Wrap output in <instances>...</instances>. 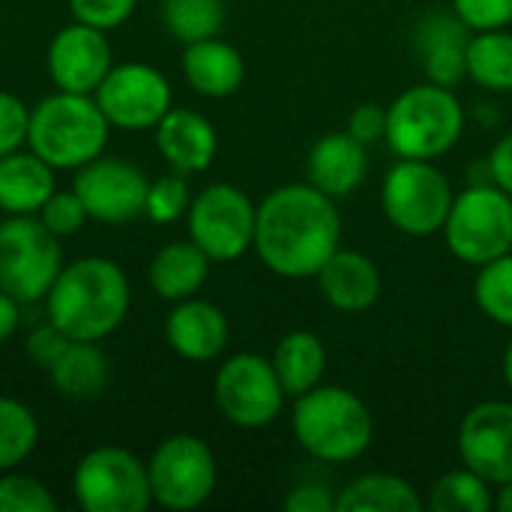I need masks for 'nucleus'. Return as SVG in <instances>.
Listing matches in <instances>:
<instances>
[{
	"label": "nucleus",
	"instance_id": "35",
	"mask_svg": "<svg viewBox=\"0 0 512 512\" xmlns=\"http://www.w3.org/2000/svg\"><path fill=\"white\" fill-rule=\"evenodd\" d=\"M39 222L54 234V237H75L84 225H87V207L78 198L75 189H54V195L42 204V210L36 213Z\"/></svg>",
	"mask_w": 512,
	"mask_h": 512
},
{
	"label": "nucleus",
	"instance_id": "14",
	"mask_svg": "<svg viewBox=\"0 0 512 512\" xmlns=\"http://www.w3.org/2000/svg\"><path fill=\"white\" fill-rule=\"evenodd\" d=\"M147 174L114 156H96L75 171L72 189L87 207V216L102 225H126L144 216L147 204Z\"/></svg>",
	"mask_w": 512,
	"mask_h": 512
},
{
	"label": "nucleus",
	"instance_id": "44",
	"mask_svg": "<svg viewBox=\"0 0 512 512\" xmlns=\"http://www.w3.org/2000/svg\"><path fill=\"white\" fill-rule=\"evenodd\" d=\"M495 507L501 512H512V480L498 486V495H495Z\"/></svg>",
	"mask_w": 512,
	"mask_h": 512
},
{
	"label": "nucleus",
	"instance_id": "26",
	"mask_svg": "<svg viewBox=\"0 0 512 512\" xmlns=\"http://www.w3.org/2000/svg\"><path fill=\"white\" fill-rule=\"evenodd\" d=\"M417 489L396 474H366L336 495V512H420Z\"/></svg>",
	"mask_w": 512,
	"mask_h": 512
},
{
	"label": "nucleus",
	"instance_id": "7",
	"mask_svg": "<svg viewBox=\"0 0 512 512\" xmlns=\"http://www.w3.org/2000/svg\"><path fill=\"white\" fill-rule=\"evenodd\" d=\"M453 186L429 159H399L381 186L387 222L408 237H432L444 231L453 207Z\"/></svg>",
	"mask_w": 512,
	"mask_h": 512
},
{
	"label": "nucleus",
	"instance_id": "28",
	"mask_svg": "<svg viewBox=\"0 0 512 512\" xmlns=\"http://www.w3.org/2000/svg\"><path fill=\"white\" fill-rule=\"evenodd\" d=\"M468 78L492 93L512 90V33L480 30L468 39Z\"/></svg>",
	"mask_w": 512,
	"mask_h": 512
},
{
	"label": "nucleus",
	"instance_id": "5",
	"mask_svg": "<svg viewBox=\"0 0 512 512\" xmlns=\"http://www.w3.org/2000/svg\"><path fill=\"white\" fill-rule=\"evenodd\" d=\"M465 132V108L453 87L414 84L387 108V144L399 159H441Z\"/></svg>",
	"mask_w": 512,
	"mask_h": 512
},
{
	"label": "nucleus",
	"instance_id": "38",
	"mask_svg": "<svg viewBox=\"0 0 512 512\" xmlns=\"http://www.w3.org/2000/svg\"><path fill=\"white\" fill-rule=\"evenodd\" d=\"M453 12L474 30H501L512 24V0H453Z\"/></svg>",
	"mask_w": 512,
	"mask_h": 512
},
{
	"label": "nucleus",
	"instance_id": "1",
	"mask_svg": "<svg viewBox=\"0 0 512 512\" xmlns=\"http://www.w3.org/2000/svg\"><path fill=\"white\" fill-rule=\"evenodd\" d=\"M342 246V216L336 198L312 183H288L258 204L252 249L264 267L282 279H315Z\"/></svg>",
	"mask_w": 512,
	"mask_h": 512
},
{
	"label": "nucleus",
	"instance_id": "8",
	"mask_svg": "<svg viewBox=\"0 0 512 512\" xmlns=\"http://www.w3.org/2000/svg\"><path fill=\"white\" fill-rule=\"evenodd\" d=\"M63 264L60 237L39 216H6L0 222V291L21 306L45 300Z\"/></svg>",
	"mask_w": 512,
	"mask_h": 512
},
{
	"label": "nucleus",
	"instance_id": "12",
	"mask_svg": "<svg viewBox=\"0 0 512 512\" xmlns=\"http://www.w3.org/2000/svg\"><path fill=\"white\" fill-rule=\"evenodd\" d=\"M213 399L228 423L240 429H264L282 414L288 393L273 360L243 351L219 366L213 378Z\"/></svg>",
	"mask_w": 512,
	"mask_h": 512
},
{
	"label": "nucleus",
	"instance_id": "36",
	"mask_svg": "<svg viewBox=\"0 0 512 512\" xmlns=\"http://www.w3.org/2000/svg\"><path fill=\"white\" fill-rule=\"evenodd\" d=\"M138 0H69L72 21L99 27V30H117L126 24L135 12Z\"/></svg>",
	"mask_w": 512,
	"mask_h": 512
},
{
	"label": "nucleus",
	"instance_id": "19",
	"mask_svg": "<svg viewBox=\"0 0 512 512\" xmlns=\"http://www.w3.org/2000/svg\"><path fill=\"white\" fill-rule=\"evenodd\" d=\"M315 279L321 297L339 312H366L381 297V270L369 255L357 249L339 246Z\"/></svg>",
	"mask_w": 512,
	"mask_h": 512
},
{
	"label": "nucleus",
	"instance_id": "45",
	"mask_svg": "<svg viewBox=\"0 0 512 512\" xmlns=\"http://www.w3.org/2000/svg\"><path fill=\"white\" fill-rule=\"evenodd\" d=\"M504 381H507V387L512 390V339L510 345H507V351H504Z\"/></svg>",
	"mask_w": 512,
	"mask_h": 512
},
{
	"label": "nucleus",
	"instance_id": "21",
	"mask_svg": "<svg viewBox=\"0 0 512 512\" xmlns=\"http://www.w3.org/2000/svg\"><path fill=\"white\" fill-rule=\"evenodd\" d=\"M468 39L471 27L453 12H435L417 27V48L423 54V69L432 84L456 87L468 75Z\"/></svg>",
	"mask_w": 512,
	"mask_h": 512
},
{
	"label": "nucleus",
	"instance_id": "29",
	"mask_svg": "<svg viewBox=\"0 0 512 512\" xmlns=\"http://www.w3.org/2000/svg\"><path fill=\"white\" fill-rule=\"evenodd\" d=\"M162 24L183 45L216 36L225 24V0H159Z\"/></svg>",
	"mask_w": 512,
	"mask_h": 512
},
{
	"label": "nucleus",
	"instance_id": "32",
	"mask_svg": "<svg viewBox=\"0 0 512 512\" xmlns=\"http://www.w3.org/2000/svg\"><path fill=\"white\" fill-rule=\"evenodd\" d=\"M474 300L489 321L512 330V252L480 267L474 279Z\"/></svg>",
	"mask_w": 512,
	"mask_h": 512
},
{
	"label": "nucleus",
	"instance_id": "24",
	"mask_svg": "<svg viewBox=\"0 0 512 512\" xmlns=\"http://www.w3.org/2000/svg\"><path fill=\"white\" fill-rule=\"evenodd\" d=\"M210 258L192 243V240H174L162 246L147 270V282L156 297L168 303H180L186 297H195L207 276H210Z\"/></svg>",
	"mask_w": 512,
	"mask_h": 512
},
{
	"label": "nucleus",
	"instance_id": "23",
	"mask_svg": "<svg viewBox=\"0 0 512 512\" xmlns=\"http://www.w3.org/2000/svg\"><path fill=\"white\" fill-rule=\"evenodd\" d=\"M54 168L33 150L21 147L0 159V213L3 216H36L54 195Z\"/></svg>",
	"mask_w": 512,
	"mask_h": 512
},
{
	"label": "nucleus",
	"instance_id": "25",
	"mask_svg": "<svg viewBox=\"0 0 512 512\" xmlns=\"http://www.w3.org/2000/svg\"><path fill=\"white\" fill-rule=\"evenodd\" d=\"M273 369L288 396H303L321 384L327 372V351L312 330H291L273 351Z\"/></svg>",
	"mask_w": 512,
	"mask_h": 512
},
{
	"label": "nucleus",
	"instance_id": "20",
	"mask_svg": "<svg viewBox=\"0 0 512 512\" xmlns=\"http://www.w3.org/2000/svg\"><path fill=\"white\" fill-rule=\"evenodd\" d=\"M369 153L366 144L357 141L351 132H330L318 138L306 159V174L315 189L330 198H345L366 180Z\"/></svg>",
	"mask_w": 512,
	"mask_h": 512
},
{
	"label": "nucleus",
	"instance_id": "4",
	"mask_svg": "<svg viewBox=\"0 0 512 512\" xmlns=\"http://www.w3.org/2000/svg\"><path fill=\"white\" fill-rule=\"evenodd\" d=\"M111 123L87 93L54 90L30 108L27 150L45 159L54 171H78L102 156Z\"/></svg>",
	"mask_w": 512,
	"mask_h": 512
},
{
	"label": "nucleus",
	"instance_id": "31",
	"mask_svg": "<svg viewBox=\"0 0 512 512\" xmlns=\"http://www.w3.org/2000/svg\"><path fill=\"white\" fill-rule=\"evenodd\" d=\"M495 507L492 483L483 480L471 468H459L435 480L429 492V510L432 512H489Z\"/></svg>",
	"mask_w": 512,
	"mask_h": 512
},
{
	"label": "nucleus",
	"instance_id": "13",
	"mask_svg": "<svg viewBox=\"0 0 512 512\" xmlns=\"http://www.w3.org/2000/svg\"><path fill=\"white\" fill-rule=\"evenodd\" d=\"M111 129L144 132L174 108V93L168 78L150 63H114L111 72L93 93Z\"/></svg>",
	"mask_w": 512,
	"mask_h": 512
},
{
	"label": "nucleus",
	"instance_id": "33",
	"mask_svg": "<svg viewBox=\"0 0 512 512\" xmlns=\"http://www.w3.org/2000/svg\"><path fill=\"white\" fill-rule=\"evenodd\" d=\"M189 204H192V195H189L186 174L171 171V174H165L147 186L144 219H150L153 225H171L180 216H186Z\"/></svg>",
	"mask_w": 512,
	"mask_h": 512
},
{
	"label": "nucleus",
	"instance_id": "18",
	"mask_svg": "<svg viewBox=\"0 0 512 512\" xmlns=\"http://www.w3.org/2000/svg\"><path fill=\"white\" fill-rule=\"evenodd\" d=\"M156 150L177 174L207 171L219 150V135L213 123L192 108H171L156 123Z\"/></svg>",
	"mask_w": 512,
	"mask_h": 512
},
{
	"label": "nucleus",
	"instance_id": "11",
	"mask_svg": "<svg viewBox=\"0 0 512 512\" xmlns=\"http://www.w3.org/2000/svg\"><path fill=\"white\" fill-rule=\"evenodd\" d=\"M255 219L258 204H252V198L231 183H213L201 189L186 210L189 240L219 264L237 261L252 249Z\"/></svg>",
	"mask_w": 512,
	"mask_h": 512
},
{
	"label": "nucleus",
	"instance_id": "40",
	"mask_svg": "<svg viewBox=\"0 0 512 512\" xmlns=\"http://www.w3.org/2000/svg\"><path fill=\"white\" fill-rule=\"evenodd\" d=\"M348 132L363 141V144H375L387 135V108L375 105V102H366V105H357L351 120H348Z\"/></svg>",
	"mask_w": 512,
	"mask_h": 512
},
{
	"label": "nucleus",
	"instance_id": "16",
	"mask_svg": "<svg viewBox=\"0 0 512 512\" xmlns=\"http://www.w3.org/2000/svg\"><path fill=\"white\" fill-rule=\"evenodd\" d=\"M459 459L492 486L512 480V405L489 399L474 405L459 426Z\"/></svg>",
	"mask_w": 512,
	"mask_h": 512
},
{
	"label": "nucleus",
	"instance_id": "41",
	"mask_svg": "<svg viewBox=\"0 0 512 512\" xmlns=\"http://www.w3.org/2000/svg\"><path fill=\"white\" fill-rule=\"evenodd\" d=\"M282 507L288 512H336V495L327 486L303 483L285 495Z\"/></svg>",
	"mask_w": 512,
	"mask_h": 512
},
{
	"label": "nucleus",
	"instance_id": "6",
	"mask_svg": "<svg viewBox=\"0 0 512 512\" xmlns=\"http://www.w3.org/2000/svg\"><path fill=\"white\" fill-rule=\"evenodd\" d=\"M447 249L471 264L483 267L512 252V195L495 183H474L453 198L444 222Z\"/></svg>",
	"mask_w": 512,
	"mask_h": 512
},
{
	"label": "nucleus",
	"instance_id": "9",
	"mask_svg": "<svg viewBox=\"0 0 512 512\" xmlns=\"http://www.w3.org/2000/svg\"><path fill=\"white\" fill-rule=\"evenodd\" d=\"M72 495L84 512H144L153 504L147 462L126 447H93L72 471Z\"/></svg>",
	"mask_w": 512,
	"mask_h": 512
},
{
	"label": "nucleus",
	"instance_id": "15",
	"mask_svg": "<svg viewBox=\"0 0 512 512\" xmlns=\"http://www.w3.org/2000/svg\"><path fill=\"white\" fill-rule=\"evenodd\" d=\"M45 66L57 90L93 96L114 66V48L105 30L72 21L54 33Z\"/></svg>",
	"mask_w": 512,
	"mask_h": 512
},
{
	"label": "nucleus",
	"instance_id": "37",
	"mask_svg": "<svg viewBox=\"0 0 512 512\" xmlns=\"http://www.w3.org/2000/svg\"><path fill=\"white\" fill-rule=\"evenodd\" d=\"M30 108L9 90H0V159L27 147Z\"/></svg>",
	"mask_w": 512,
	"mask_h": 512
},
{
	"label": "nucleus",
	"instance_id": "10",
	"mask_svg": "<svg viewBox=\"0 0 512 512\" xmlns=\"http://www.w3.org/2000/svg\"><path fill=\"white\" fill-rule=\"evenodd\" d=\"M153 504L171 512L204 507L219 483L216 456L198 435H171L147 459Z\"/></svg>",
	"mask_w": 512,
	"mask_h": 512
},
{
	"label": "nucleus",
	"instance_id": "22",
	"mask_svg": "<svg viewBox=\"0 0 512 512\" xmlns=\"http://www.w3.org/2000/svg\"><path fill=\"white\" fill-rule=\"evenodd\" d=\"M180 69H183V78L189 81V87L207 99H225V96L237 93L246 78L243 54L219 36L189 42L183 48Z\"/></svg>",
	"mask_w": 512,
	"mask_h": 512
},
{
	"label": "nucleus",
	"instance_id": "42",
	"mask_svg": "<svg viewBox=\"0 0 512 512\" xmlns=\"http://www.w3.org/2000/svg\"><path fill=\"white\" fill-rule=\"evenodd\" d=\"M486 168H489L492 183L501 186L504 192H510L512 195V132H507V135L492 147Z\"/></svg>",
	"mask_w": 512,
	"mask_h": 512
},
{
	"label": "nucleus",
	"instance_id": "43",
	"mask_svg": "<svg viewBox=\"0 0 512 512\" xmlns=\"http://www.w3.org/2000/svg\"><path fill=\"white\" fill-rule=\"evenodd\" d=\"M18 324H21V303L6 291H0V345L15 336Z\"/></svg>",
	"mask_w": 512,
	"mask_h": 512
},
{
	"label": "nucleus",
	"instance_id": "39",
	"mask_svg": "<svg viewBox=\"0 0 512 512\" xmlns=\"http://www.w3.org/2000/svg\"><path fill=\"white\" fill-rule=\"evenodd\" d=\"M69 336L57 327V324H51V321H45V324H39L36 330H30V336H27V342H24V351H27V360L33 363V366H39V369H51L57 360H60V354L69 348Z\"/></svg>",
	"mask_w": 512,
	"mask_h": 512
},
{
	"label": "nucleus",
	"instance_id": "17",
	"mask_svg": "<svg viewBox=\"0 0 512 512\" xmlns=\"http://www.w3.org/2000/svg\"><path fill=\"white\" fill-rule=\"evenodd\" d=\"M228 318L225 312L198 297H186L174 303L165 318V342L168 348L189 363H210L228 345Z\"/></svg>",
	"mask_w": 512,
	"mask_h": 512
},
{
	"label": "nucleus",
	"instance_id": "3",
	"mask_svg": "<svg viewBox=\"0 0 512 512\" xmlns=\"http://www.w3.org/2000/svg\"><path fill=\"white\" fill-rule=\"evenodd\" d=\"M297 444L318 462L345 465L360 459L375 438L369 405L345 387H312L297 396L291 411Z\"/></svg>",
	"mask_w": 512,
	"mask_h": 512
},
{
	"label": "nucleus",
	"instance_id": "2",
	"mask_svg": "<svg viewBox=\"0 0 512 512\" xmlns=\"http://www.w3.org/2000/svg\"><path fill=\"white\" fill-rule=\"evenodd\" d=\"M132 288L123 267L111 258L90 255L63 264L45 294V315L72 342H102L129 315Z\"/></svg>",
	"mask_w": 512,
	"mask_h": 512
},
{
	"label": "nucleus",
	"instance_id": "27",
	"mask_svg": "<svg viewBox=\"0 0 512 512\" xmlns=\"http://www.w3.org/2000/svg\"><path fill=\"white\" fill-rule=\"evenodd\" d=\"M48 375L66 399H93L108 384V357L99 342H69Z\"/></svg>",
	"mask_w": 512,
	"mask_h": 512
},
{
	"label": "nucleus",
	"instance_id": "30",
	"mask_svg": "<svg viewBox=\"0 0 512 512\" xmlns=\"http://www.w3.org/2000/svg\"><path fill=\"white\" fill-rule=\"evenodd\" d=\"M36 444H39L36 414L24 402L12 396H0V474L21 468L36 450Z\"/></svg>",
	"mask_w": 512,
	"mask_h": 512
},
{
	"label": "nucleus",
	"instance_id": "34",
	"mask_svg": "<svg viewBox=\"0 0 512 512\" xmlns=\"http://www.w3.org/2000/svg\"><path fill=\"white\" fill-rule=\"evenodd\" d=\"M0 512H57V498L42 480L15 468L0 474Z\"/></svg>",
	"mask_w": 512,
	"mask_h": 512
}]
</instances>
